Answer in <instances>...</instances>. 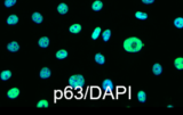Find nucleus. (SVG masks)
Instances as JSON below:
<instances>
[{
  "label": "nucleus",
  "instance_id": "obj_8",
  "mask_svg": "<svg viewBox=\"0 0 183 115\" xmlns=\"http://www.w3.org/2000/svg\"><path fill=\"white\" fill-rule=\"evenodd\" d=\"M51 75H52V72H51V70H49L48 67L41 68V71H40V73H39V77H41V79H48Z\"/></svg>",
  "mask_w": 183,
  "mask_h": 115
},
{
  "label": "nucleus",
  "instance_id": "obj_24",
  "mask_svg": "<svg viewBox=\"0 0 183 115\" xmlns=\"http://www.w3.org/2000/svg\"><path fill=\"white\" fill-rule=\"evenodd\" d=\"M49 106V104H48V102L47 100H45V99H42V100H40L38 104H37V107H48Z\"/></svg>",
  "mask_w": 183,
  "mask_h": 115
},
{
  "label": "nucleus",
  "instance_id": "obj_23",
  "mask_svg": "<svg viewBox=\"0 0 183 115\" xmlns=\"http://www.w3.org/2000/svg\"><path fill=\"white\" fill-rule=\"evenodd\" d=\"M15 3H16V0H5V1H4V5H5V7H7V8L13 7Z\"/></svg>",
  "mask_w": 183,
  "mask_h": 115
},
{
  "label": "nucleus",
  "instance_id": "obj_10",
  "mask_svg": "<svg viewBox=\"0 0 183 115\" xmlns=\"http://www.w3.org/2000/svg\"><path fill=\"white\" fill-rule=\"evenodd\" d=\"M69 12V7H68V5L64 3V2H62V3H60L58 6H57V13L61 14V15H64Z\"/></svg>",
  "mask_w": 183,
  "mask_h": 115
},
{
  "label": "nucleus",
  "instance_id": "obj_11",
  "mask_svg": "<svg viewBox=\"0 0 183 115\" xmlns=\"http://www.w3.org/2000/svg\"><path fill=\"white\" fill-rule=\"evenodd\" d=\"M7 49L9 51H12V52H15V51H18L20 46H18V43L16 41H12V42H9L7 45Z\"/></svg>",
  "mask_w": 183,
  "mask_h": 115
},
{
  "label": "nucleus",
  "instance_id": "obj_2",
  "mask_svg": "<svg viewBox=\"0 0 183 115\" xmlns=\"http://www.w3.org/2000/svg\"><path fill=\"white\" fill-rule=\"evenodd\" d=\"M69 86L73 89H80L85 86V77L81 74H75L69 77Z\"/></svg>",
  "mask_w": 183,
  "mask_h": 115
},
{
  "label": "nucleus",
  "instance_id": "obj_3",
  "mask_svg": "<svg viewBox=\"0 0 183 115\" xmlns=\"http://www.w3.org/2000/svg\"><path fill=\"white\" fill-rule=\"evenodd\" d=\"M102 89H103V91H105V93L112 95V91L115 89V84L110 79H105L102 82Z\"/></svg>",
  "mask_w": 183,
  "mask_h": 115
},
{
  "label": "nucleus",
  "instance_id": "obj_7",
  "mask_svg": "<svg viewBox=\"0 0 183 115\" xmlns=\"http://www.w3.org/2000/svg\"><path fill=\"white\" fill-rule=\"evenodd\" d=\"M173 64H174V67H175L176 70L182 71L183 70V57H177V58H175L174 62H173Z\"/></svg>",
  "mask_w": 183,
  "mask_h": 115
},
{
  "label": "nucleus",
  "instance_id": "obj_20",
  "mask_svg": "<svg viewBox=\"0 0 183 115\" xmlns=\"http://www.w3.org/2000/svg\"><path fill=\"white\" fill-rule=\"evenodd\" d=\"M173 24L176 29H183V17H176L174 20Z\"/></svg>",
  "mask_w": 183,
  "mask_h": 115
},
{
  "label": "nucleus",
  "instance_id": "obj_22",
  "mask_svg": "<svg viewBox=\"0 0 183 115\" xmlns=\"http://www.w3.org/2000/svg\"><path fill=\"white\" fill-rule=\"evenodd\" d=\"M135 18L140 20V21H145L148 18V14L144 12H136L135 13Z\"/></svg>",
  "mask_w": 183,
  "mask_h": 115
},
{
  "label": "nucleus",
  "instance_id": "obj_1",
  "mask_svg": "<svg viewBox=\"0 0 183 115\" xmlns=\"http://www.w3.org/2000/svg\"><path fill=\"white\" fill-rule=\"evenodd\" d=\"M122 47H124V50L127 52H139L143 49L144 43L137 37H128L124 40Z\"/></svg>",
  "mask_w": 183,
  "mask_h": 115
},
{
  "label": "nucleus",
  "instance_id": "obj_15",
  "mask_svg": "<svg viewBox=\"0 0 183 115\" xmlns=\"http://www.w3.org/2000/svg\"><path fill=\"white\" fill-rule=\"evenodd\" d=\"M94 59H95V62H96L99 65H103L105 63V57L102 55V54H100V52H97V54L95 55Z\"/></svg>",
  "mask_w": 183,
  "mask_h": 115
},
{
  "label": "nucleus",
  "instance_id": "obj_19",
  "mask_svg": "<svg viewBox=\"0 0 183 115\" xmlns=\"http://www.w3.org/2000/svg\"><path fill=\"white\" fill-rule=\"evenodd\" d=\"M55 56H56L57 59H64V58L68 57V51H66L65 49H61V50H58L56 52Z\"/></svg>",
  "mask_w": 183,
  "mask_h": 115
},
{
  "label": "nucleus",
  "instance_id": "obj_4",
  "mask_svg": "<svg viewBox=\"0 0 183 115\" xmlns=\"http://www.w3.org/2000/svg\"><path fill=\"white\" fill-rule=\"evenodd\" d=\"M18 96H20V90H18V88H12V89H9L7 91V97L9 99H15Z\"/></svg>",
  "mask_w": 183,
  "mask_h": 115
},
{
  "label": "nucleus",
  "instance_id": "obj_18",
  "mask_svg": "<svg viewBox=\"0 0 183 115\" xmlns=\"http://www.w3.org/2000/svg\"><path fill=\"white\" fill-rule=\"evenodd\" d=\"M101 33H102V29H101L100 26L95 27V30H94L93 33H92V39H93V40H97V38L101 36Z\"/></svg>",
  "mask_w": 183,
  "mask_h": 115
},
{
  "label": "nucleus",
  "instance_id": "obj_17",
  "mask_svg": "<svg viewBox=\"0 0 183 115\" xmlns=\"http://www.w3.org/2000/svg\"><path fill=\"white\" fill-rule=\"evenodd\" d=\"M136 97H137V100L140 102H146V93H145V91H143V90H140V91L137 92Z\"/></svg>",
  "mask_w": 183,
  "mask_h": 115
},
{
  "label": "nucleus",
  "instance_id": "obj_21",
  "mask_svg": "<svg viewBox=\"0 0 183 115\" xmlns=\"http://www.w3.org/2000/svg\"><path fill=\"white\" fill-rule=\"evenodd\" d=\"M101 37H102L103 41H105V42L109 41L110 38H111V30H105V31H103L101 33Z\"/></svg>",
  "mask_w": 183,
  "mask_h": 115
},
{
  "label": "nucleus",
  "instance_id": "obj_12",
  "mask_svg": "<svg viewBox=\"0 0 183 115\" xmlns=\"http://www.w3.org/2000/svg\"><path fill=\"white\" fill-rule=\"evenodd\" d=\"M31 18H32V21H33L34 23H37V24H40V23L44 21V17H42V15L40 13H33L32 16H31Z\"/></svg>",
  "mask_w": 183,
  "mask_h": 115
},
{
  "label": "nucleus",
  "instance_id": "obj_25",
  "mask_svg": "<svg viewBox=\"0 0 183 115\" xmlns=\"http://www.w3.org/2000/svg\"><path fill=\"white\" fill-rule=\"evenodd\" d=\"M141 1L143 2L144 5H151V3L155 2V0H141Z\"/></svg>",
  "mask_w": 183,
  "mask_h": 115
},
{
  "label": "nucleus",
  "instance_id": "obj_14",
  "mask_svg": "<svg viewBox=\"0 0 183 115\" xmlns=\"http://www.w3.org/2000/svg\"><path fill=\"white\" fill-rule=\"evenodd\" d=\"M18 23V17L16 15H9L7 18V24L8 25H15Z\"/></svg>",
  "mask_w": 183,
  "mask_h": 115
},
{
  "label": "nucleus",
  "instance_id": "obj_9",
  "mask_svg": "<svg viewBox=\"0 0 183 115\" xmlns=\"http://www.w3.org/2000/svg\"><path fill=\"white\" fill-rule=\"evenodd\" d=\"M152 73L155 75H160L163 73V66H161V64L155 63V64L152 65Z\"/></svg>",
  "mask_w": 183,
  "mask_h": 115
},
{
  "label": "nucleus",
  "instance_id": "obj_13",
  "mask_svg": "<svg viewBox=\"0 0 183 115\" xmlns=\"http://www.w3.org/2000/svg\"><path fill=\"white\" fill-rule=\"evenodd\" d=\"M11 77H12V72H11L9 70L2 71V72L0 73V79H1L2 81H7V80H9Z\"/></svg>",
  "mask_w": 183,
  "mask_h": 115
},
{
  "label": "nucleus",
  "instance_id": "obj_16",
  "mask_svg": "<svg viewBox=\"0 0 183 115\" xmlns=\"http://www.w3.org/2000/svg\"><path fill=\"white\" fill-rule=\"evenodd\" d=\"M81 25L80 24H72V25L69 27V31L71 32V33H73V34H77V33H79L80 31H81Z\"/></svg>",
  "mask_w": 183,
  "mask_h": 115
},
{
  "label": "nucleus",
  "instance_id": "obj_6",
  "mask_svg": "<svg viewBox=\"0 0 183 115\" xmlns=\"http://www.w3.org/2000/svg\"><path fill=\"white\" fill-rule=\"evenodd\" d=\"M49 43H51V41H49V39L47 38V37H41L39 39V41H38V45H39V47H41V48L49 47Z\"/></svg>",
  "mask_w": 183,
  "mask_h": 115
},
{
  "label": "nucleus",
  "instance_id": "obj_5",
  "mask_svg": "<svg viewBox=\"0 0 183 115\" xmlns=\"http://www.w3.org/2000/svg\"><path fill=\"white\" fill-rule=\"evenodd\" d=\"M103 8V2L101 0H95L93 3H92V9L94 12H100L101 9Z\"/></svg>",
  "mask_w": 183,
  "mask_h": 115
}]
</instances>
